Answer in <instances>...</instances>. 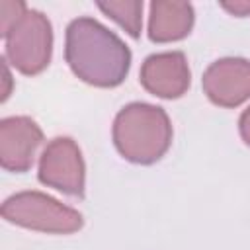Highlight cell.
<instances>
[{"mask_svg": "<svg viewBox=\"0 0 250 250\" xmlns=\"http://www.w3.org/2000/svg\"><path fill=\"white\" fill-rule=\"evenodd\" d=\"M64 59L72 74L96 88L119 86L131 68L129 47L94 18H76L66 27Z\"/></svg>", "mask_w": 250, "mask_h": 250, "instance_id": "1", "label": "cell"}, {"mask_svg": "<svg viewBox=\"0 0 250 250\" xmlns=\"http://www.w3.org/2000/svg\"><path fill=\"white\" fill-rule=\"evenodd\" d=\"M113 145L133 164L158 162L172 145V123L160 105L131 102L113 119Z\"/></svg>", "mask_w": 250, "mask_h": 250, "instance_id": "2", "label": "cell"}, {"mask_svg": "<svg viewBox=\"0 0 250 250\" xmlns=\"http://www.w3.org/2000/svg\"><path fill=\"white\" fill-rule=\"evenodd\" d=\"M2 217L12 225L51 234H70L84 225L76 209L33 189L10 195L2 203Z\"/></svg>", "mask_w": 250, "mask_h": 250, "instance_id": "3", "label": "cell"}, {"mask_svg": "<svg viewBox=\"0 0 250 250\" xmlns=\"http://www.w3.org/2000/svg\"><path fill=\"white\" fill-rule=\"evenodd\" d=\"M2 37L6 43L4 59L10 61L18 72L35 76L49 66L53 53V27L43 12L27 8Z\"/></svg>", "mask_w": 250, "mask_h": 250, "instance_id": "4", "label": "cell"}, {"mask_svg": "<svg viewBox=\"0 0 250 250\" xmlns=\"http://www.w3.org/2000/svg\"><path fill=\"white\" fill-rule=\"evenodd\" d=\"M37 178L43 186L55 188L66 195L82 197L86 166L78 145L70 137H55L49 141L39 158Z\"/></svg>", "mask_w": 250, "mask_h": 250, "instance_id": "5", "label": "cell"}, {"mask_svg": "<svg viewBox=\"0 0 250 250\" xmlns=\"http://www.w3.org/2000/svg\"><path fill=\"white\" fill-rule=\"evenodd\" d=\"M205 96L221 107H238L250 98V61L225 57L211 62L201 78Z\"/></svg>", "mask_w": 250, "mask_h": 250, "instance_id": "6", "label": "cell"}, {"mask_svg": "<svg viewBox=\"0 0 250 250\" xmlns=\"http://www.w3.org/2000/svg\"><path fill=\"white\" fill-rule=\"evenodd\" d=\"M139 80L143 88L164 100H176L182 98L191 82V72L188 59L182 51H166V53H154L145 59L141 64Z\"/></svg>", "mask_w": 250, "mask_h": 250, "instance_id": "7", "label": "cell"}, {"mask_svg": "<svg viewBox=\"0 0 250 250\" xmlns=\"http://www.w3.org/2000/svg\"><path fill=\"white\" fill-rule=\"evenodd\" d=\"M43 143L41 127L27 115L4 117L0 121V164L8 172H27Z\"/></svg>", "mask_w": 250, "mask_h": 250, "instance_id": "8", "label": "cell"}, {"mask_svg": "<svg viewBox=\"0 0 250 250\" xmlns=\"http://www.w3.org/2000/svg\"><path fill=\"white\" fill-rule=\"evenodd\" d=\"M195 12L189 2L154 0L148 14V39L154 43H172L189 35Z\"/></svg>", "mask_w": 250, "mask_h": 250, "instance_id": "9", "label": "cell"}, {"mask_svg": "<svg viewBox=\"0 0 250 250\" xmlns=\"http://www.w3.org/2000/svg\"><path fill=\"white\" fill-rule=\"evenodd\" d=\"M98 8L121 25L133 39H139L143 29V0H109L98 2Z\"/></svg>", "mask_w": 250, "mask_h": 250, "instance_id": "10", "label": "cell"}, {"mask_svg": "<svg viewBox=\"0 0 250 250\" xmlns=\"http://www.w3.org/2000/svg\"><path fill=\"white\" fill-rule=\"evenodd\" d=\"M25 10H27V6L23 2H18V0H2L0 2V33L4 35L18 21V18Z\"/></svg>", "mask_w": 250, "mask_h": 250, "instance_id": "11", "label": "cell"}, {"mask_svg": "<svg viewBox=\"0 0 250 250\" xmlns=\"http://www.w3.org/2000/svg\"><path fill=\"white\" fill-rule=\"evenodd\" d=\"M221 8L227 10L230 16H238V18H246V16H250V0L221 2Z\"/></svg>", "mask_w": 250, "mask_h": 250, "instance_id": "12", "label": "cell"}, {"mask_svg": "<svg viewBox=\"0 0 250 250\" xmlns=\"http://www.w3.org/2000/svg\"><path fill=\"white\" fill-rule=\"evenodd\" d=\"M238 131L246 146H250V107H246L238 119Z\"/></svg>", "mask_w": 250, "mask_h": 250, "instance_id": "13", "label": "cell"}, {"mask_svg": "<svg viewBox=\"0 0 250 250\" xmlns=\"http://www.w3.org/2000/svg\"><path fill=\"white\" fill-rule=\"evenodd\" d=\"M2 62H4V78H6V90L2 92V102H6V100H8V96H10L12 76H10V68H8V64H6V59H2Z\"/></svg>", "mask_w": 250, "mask_h": 250, "instance_id": "14", "label": "cell"}]
</instances>
